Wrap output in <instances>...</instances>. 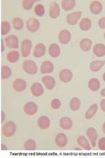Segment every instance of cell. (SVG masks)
Masks as SVG:
<instances>
[{
    "instance_id": "cell-1",
    "label": "cell",
    "mask_w": 105,
    "mask_h": 158,
    "mask_svg": "<svg viewBox=\"0 0 105 158\" xmlns=\"http://www.w3.org/2000/svg\"><path fill=\"white\" fill-rule=\"evenodd\" d=\"M17 131L16 124L13 121H7L3 125L2 128V134L4 136L9 138L13 136Z\"/></svg>"
},
{
    "instance_id": "cell-2",
    "label": "cell",
    "mask_w": 105,
    "mask_h": 158,
    "mask_svg": "<svg viewBox=\"0 0 105 158\" xmlns=\"http://www.w3.org/2000/svg\"><path fill=\"white\" fill-rule=\"evenodd\" d=\"M22 69L23 71L30 75H36L38 72V66L36 63L32 60H25L22 63Z\"/></svg>"
},
{
    "instance_id": "cell-3",
    "label": "cell",
    "mask_w": 105,
    "mask_h": 158,
    "mask_svg": "<svg viewBox=\"0 0 105 158\" xmlns=\"http://www.w3.org/2000/svg\"><path fill=\"white\" fill-rule=\"evenodd\" d=\"M32 43L30 39H24L21 44V53L23 57H27L31 53Z\"/></svg>"
},
{
    "instance_id": "cell-4",
    "label": "cell",
    "mask_w": 105,
    "mask_h": 158,
    "mask_svg": "<svg viewBox=\"0 0 105 158\" xmlns=\"http://www.w3.org/2000/svg\"><path fill=\"white\" fill-rule=\"evenodd\" d=\"M6 45L10 49H18V39L17 36L14 34H11L6 36L4 39Z\"/></svg>"
},
{
    "instance_id": "cell-5",
    "label": "cell",
    "mask_w": 105,
    "mask_h": 158,
    "mask_svg": "<svg viewBox=\"0 0 105 158\" xmlns=\"http://www.w3.org/2000/svg\"><path fill=\"white\" fill-rule=\"evenodd\" d=\"M23 111L26 115L28 116H33L38 112V106L36 103L29 102L25 103L23 107Z\"/></svg>"
},
{
    "instance_id": "cell-6",
    "label": "cell",
    "mask_w": 105,
    "mask_h": 158,
    "mask_svg": "<svg viewBox=\"0 0 105 158\" xmlns=\"http://www.w3.org/2000/svg\"><path fill=\"white\" fill-rule=\"evenodd\" d=\"M82 15V11H81L68 13L66 17L67 22L68 24H71V25H75V24H76L78 23L79 20L80 19Z\"/></svg>"
},
{
    "instance_id": "cell-7",
    "label": "cell",
    "mask_w": 105,
    "mask_h": 158,
    "mask_svg": "<svg viewBox=\"0 0 105 158\" xmlns=\"http://www.w3.org/2000/svg\"><path fill=\"white\" fill-rule=\"evenodd\" d=\"M40 27V23L36 18L29 19L26 22V29L30 32H37Z\"/></svg>"
},
{
    "instance_id": "cell-8",
    "label": "cell",
    "mask_w": 105,
    "mask_h": 158,
    "mask_svg": "<svg viewBox=\"0 0 105 158\" xmlns=\"http://www.w3.org/2000/svg\"><path fill=\"white\" fill-rule=\"evenodd\" d=\"M71 37H72L71 33L67 29L62 30V31L59 32V35H58L59 42L62 44H63V45L68 44L70 42V41H71Z\"/></svg>"
},
{
    "instance_id": "cell-9",
    "label": "cell",
    "mask_w": 105,
    "mask_h": 158,
    "mask_svg": "<svg viewBox=\"0 0 105 158\" xmlns=\"http://www.w3.org/2000/svg\"><path fill=\"white\" fill-rule=\"evenodd\" d=\"M13 90L17 92H24L26 88V82L22 78H17L13 82Z\"/></svg>"
},
{
    "instance_id": "cell-10",
    "label": "cell",
    "mask_w": 105,
    "mask_h": 158,
    "mask_svg": "<svg viewBox=\"0 0 105 158\" xmlns=\"http://www.w3.org/2000/svg\"><path fill=\"white\" fill-rule=\"evenodd\" d=\"M86 135L90 141L91 146L95 148L96 146L97 140L98 139V133L97 131L93 127H89L86 131Z\"/></svg>"
},
{
    "instance_id": "cell-11",
    "label": "cell",
    "mask_w": 105,
    "mask_h": 158,
    "mask_svg": "<svg viewBox=\"0 0 105 158\" xmlns=\"http://www.w3.org/2000/svg\"><path fill=\"white\" fill-rule=\"evenodd\" d=\"M72 78L73 73L68 69H64L59 73V79L62 82L67 83L71 82Z\"/></svg>"
},
{
    "instance_id": "cell-12",
    "label": "cell",
    "mask_w": 105,
    "mask_h": 158,
    "mask_svg": "<svg viewBox=\"0 0 105 158\" xmlns=\"http://www.w3.org/2000/svg\"><path fill=\"white\" fill-rule=\"evenodd\" d=\"M60 13H61V9H60L59 3L56 2H53L49 6V15L50 18L51 19L57 18L59 16Z\"/></svg>"
},
{
    "instance_id": "cell-13",
    "label": "cell",
    "mask_w": 105,
    "mask_h": 158,
    "mask_svg": "<svg viewBox=\"0 0 105 158\" xmlns=\"http://www.w3.org/2000/svg\"><path fill=\"white\" fill-rule=\"evenodd\" d=\"M30 92L34 97H40L44 92V88L39 82H34L30 86Z\"/></svg>"
},
{
    "instance_id": "cell-14",
    "label": "cell",
    "mask_w": 105,
    "mask_h": 158,
    "mask_svg": "<svg viewBox=\"0 0 105 158\" xmlns=\"http://www.w3.org/2000/svg\"><path fill=\"white\" fill-rule=\"evenodd\" d=\"M46 53V47L42 43H38L35 46L33 50V56L36 58H40L44 56Z\"/></svg>"
},
{
    "instance_id": "cell-15",
    "label": "cell",
    "mask_w": 105,
    "mask_h": 158,
    "mask_svg": "<svg viewBox=\"0 0 105 158\" xmlns=\"http://www.w3.org/2000/svg\"><path fill=\"white\" fill-rule=\"evenodd\" d=\"M55 142L59 148H64L68 144V138L64 133H59L55 138Z\"/></svg>"
},
{
    "instance_id": "cell-16",
    "label": "cell",
    "mask_w": 105,
    "mask_h": 158,
    "mask_svg": "<svg viewBox=\"0 0 105 158\" xmlns=\"http://www.w3.org/2000/svg\"><path fill=\"white\" fill-rule=\"evenodd\" d=\"M59 126L64 131L71 130L73 126V122L71 118L64 117L59 121Z\"/></svg>"
},
{
    "instance_id": "cell-17",
    "label": "cell",
    "mask_w": 105,
    "mask_h": 158,
    "mask_svg": "<svg viewBox=\"0 0 105 158\" xmlns=\"http://www.w3.org/2000/svg\"><path fill=\"white\" fill-rule=\"evenodd\" d=\"M48 53L51 57L57 58L59 57L60 54H61V48H60L58 44L55 43H52L49 46Z\"/></svg>"
},
{
    "instance_id": "cell-18",
    "label": "cell",
    "mask_w": 105,
    "mask_h": 158,
    "mask_svg": "<svg viewBox=\"0 0 105 158\" xmlns=\"http://www.w3.org/2000/svg\"><path fill=\"white\" fill-rule=\"evenodd\" d=\"M42 82L47 90H52L55 86L56 81L55 78L51 76H45L42 78Z\"/></svg>"
},
{
    "instance_id": "cell-19",
    "label": "cell",
    "mask_w": 105,
    "mask_h": 158,
    "mask_svg": "<svg viewBox=\"0 0 105 158\" xmlns=\"http://www.w3.org/2000/svg\"><path fill=\"white\" fill-rule=\"evenodd\" d=\"M103 4L100 1H93L90 4V11L93 15H99L103 11Z\"/></svg>"
},
{
    "instance_id": "cell-20",
    "label": "cell",
    "mask_w": 105,
    "mask_h": 158,
    "mask_svg": "<svg viewBox=\"0 0 105 158\" xmlns=\"http://www.w3.org/2000/svg\"><path fill=\"white\" fill-rule=\"evenodd\" d=\"M93 52L98 57L105 56V45L102 43H98L93 48Z\"/></svg>"
},
{
    "instance_id": "cell-21",
    "label": "cell",
    "mask_w": 105,
    "mask_h": 158,
    "mask_svg": "<svg viewBox=\"0 0 105 158\" xmlns=\"http://www.w3.org/2000/svg\"><path fill=\"white\" fill-rule=\"evenodd\" d=\"M54 71V65L51 61H45L42 63L40 67V72L42 74L51 73Z\"/></svg>"
},
{
    "instance_id": "cell-22",
    "label": "cell",
    "mask_w": 105,
    "mask_h": 158,
    "mask_svg": "<svg viewBox=\"0 0 105 158\" xmlns=\"http://www.w3.org/2000/svg\"><path fill=\"white\" fill-rule=\"evenodd\" d=\"M38 127L42 130H46L51 125V122H50L49 118L47 116H41L38 118Z\"/></svg>"
},
{
    "instance_id": "cell-23",
    "label": "cell",
    "mask_w": 105,
    "mask_h": 158,
    "mask_svg": "<svg viewBox=\"0 0 105 158\" xmlns=\"http://www.w3.org/2000/svg\"><path fill=\"white\" fill-rule=\"evenodd\" d=\"M93 42L89 38H83L79 42V48L83 52H89L91 49Z\"/></svg>"
},
{
    "instance_id": "cell-24",
    "label": "cell",
    "mask_w": 105,
    "mask_h": 158,
    "mask_svg": "<svg viewBox=\"0 0 105 158\" xmlns=\"http://www.w3.org/2000/svg\"><path fill=\"white\" fill-rule=\"evenodd\" d=\"M88 88L92 92H97L101 88V82L97 78H92L88 82Z\"/></svg>"
},
{
    "instance_id": "cell-25",
    "label": "cell",
    "mask_w": 105,
    "mask_h": 158,
    "mask_svg": "<svg viewBox=\"0 0 105 158\" xmlns=\"http://www.w3.org/2000/svg\"><path fill=\"white\" fill-rule=\"evenodd\" d=\"M105 65V60H95L90 63V69L93 72H98Z\"/></svg>"
},
{
    "instance_id": "cell-26",
    "label": "cell",
    "mask_w": 105,
    "mask_h": 158,
    "mask_svg": "<svg viewBox=\"0 0 105 158\" xmlns=\"http://www.w3.org/2000/svg\"><path fill=\"white\" fill-rule=\"evenodd\" d=\"M79 28H80L83 31H89V30L92 27V22L91 21V19L87 17L83 18L81 20V21L79 22Z\"/></svg>"
},
{
    "instance_id": "cell-27",
    "label": "cell",
    "mask_w": 105,
    "mask_h": 158,
    "mask_svg": "<svg viewBox=\"0 0 105 158\" xmlns=\"http://www.w3.org/2000/svg\"><path fill=\"white\" fill-rule=\"evenodd\" d=\"M77 144L86 150H90L91 149L87 138L83 136H80L77 138Z\"/></svg>"
},
{
    "instance_id": "cell-28",
    "label": "cell",
    "mask_w": 105,
    "mask_h": 158,
    "mask_svg": "<svg viewBox=\"0 0 105 158\" xmlns=\"http://www.w3.org/2000/svg\"><path fill=\"white\" fill-rule=\"evenodd\" d=\"M76 2L75 0H63L61 2V7L65 11H69L76 6Z\"/></svg>"
},
{
    "instance_id": "cell-29",
    "label": "cell",
    "mask_w": 105,
    "mask_h": 158,
    "mask_svg": "<svg viewBox=\"0 0 105 158\" xmlns=\"http://www.w3.org/2000/svg\"><path fill=\"white\" fill-rule=\"evenodd\" d=\"M98 106L96 103H94L91 107H90L88 110H87L86 114H85V117H86V119L89 120L92 118L95 114L97 113L98 111Z\"/></svg>"
},
{
    "instance_id": "cell-30",
    "label": "cell",
    "mask_w": 105,
    "mask_h": 158,
    "mask_svg": "<svg viewBox=\"0 0 105 158\" xmlns=\"http://www.w3.org/2000/svg\"><path fill=\"white\" fill-rule=\"evenodd\" d=\"M19 57H20L19 52L15 50L9 52L7 53V56H6L7 60L11 63H16L18 60Z\"/></svg>"
},
{
    "instance_id": "cell-31",
    "label": "cell",
    "mask_w": 105,
    "mask_h": 158,
    "mask_svg": "<svg viewBox=\"0 0 105 158\" xmlns=\"http://www.w3.org/2000/svg\"><path fill=\"white\" fill-rule=\"evenodd\" d=\"M69 106L72 111H78L81 107L80 100L76 97L72 98L71 102H70Z\"/></svg>"
},
{
    "instance_id": "cell-32",
    "label": "cell",
    "mask_w": 105,
    "mask_h": 158,
    "mask_svg": "<svg viewBox=\"0 0 105 158\" xmlns=\"http://www.w3.org/2000/svg\"><path fill=\"white\" fill-rule=\"evenodd\" d=\"M12 25L14 29L20 31L24 27V22L22 19L20 17H14L12 20Z\"/></svg>"
},
{
    "instance_id": "cell-33",
    "label": "cell",
    "mask_w": 105,
    "mask_h": 158,
    "mask_svg": "<svg viewBox=\"0 0 105 158\" xmlns=\"http://www.w3.org/2000/svg\"><path fill=\"white\" fill-rule=\"evenodd\" d=\"M24 149L25 150L31 151L36 149V143L34 140L29 139L27 140L24 144Z\"/></svg>"
},
{
    "instance_id": "cell-34",
    "label": "cell",
    "mask_w": 105,
    "mask_h": 158,
    "mask_svg": "<svg viewBox=\"0 0 105 158\" xmlns=\"http://www.w3.org/2000/svg\"><path fill=\"white\" fill-rule=\"evenodd\" d=\"M34 13L36 15H37L38 17H42L45 14V7L43 6V5L41 4V3H38L37 5H36L34 7Z\"/></svg>"
},
{
    "instance_id": "cell-35",
    "label": "cell",
    "mask_w": 105,
    "mask_h": 158,
    "mask_svg": "<svg viewBox=\"0 0 105 158\" xmlns=\"http://www.w3.org/2000/svg\"><path fill=\"white\" fill-rule=\"evenodd\" d=\"M12 75V71L9 67L3 65L2 67V78L3 79H7Z\"/></svg>"
},
{
    "instance_id": "cell-36",
    "label": "cell",
    "mask_w": 105,
    "mask_h": 158,
    "mask_svg": "<svg viewBox=\"0 0 105 158\" xmlns=\"http://www.w3.org/2000/svg\"><path fill=\"white\" fill-rule=\"evenodd\" d=\"M11 30V24L6 21H3L2 22V34L3 36L6 35Z\"/></svg>"
},
{
    "instance_id": "cell-37",
    "label": "cell",
    "mask_w": 105,
    "mask_h": 158,
    "mask_svg": "<svg viewBox=\"0 0 105 158\" xmlns=\"http://www.w3.org/2000/svg\"><path fill=\"white\" fill-rule=\"evenodd\" d=\"M36 2V0H23L21 2V4L25 10H30L32 8L34 4Z\"/></svg>"
},
{
    "instance_id": "cell-38",
    "label": "cell",
    "mask_w": 105,
    "mask_h": 158,
    "mask_svg": "<svg viewBox=\"0 0 105 158\" xmlns=\"http://www.w3.org/2000/svg\"><path fill=\"white\" fill-rule=\"evenodd\" d=\"M61 102L58 98L53 99V100L51 102V107L55 110H58V109H59L60 107H61Z\"/></svg>"
},
{
    "instance_id": "cell-39",
    "label": "cell",
    "mask_w": 105,
    "mask_h": 158,
    "mask_svg": "<svg viewBox=\"0 0 105 158\" xmlns=\"http://www.w3.org/2000/svg\"><path fill=\"white\" fill-rule=\"evenodd\" d=\"M98 148L99 150L105 151V137L101 138L98 142Z\"/></svg>"
},
{
    "instance_id": "cell-40",
    "label": "cell",
    "mask_w": 105,
    "mask_h": 158,
    "mask_svg": "<svg viewBox=\"0 0 105 158\" xmlns=\"http://www.w3.org/2000/svg\"><path fill=\"white\" fill-rule=\"evenodd\" d=\"M98 25L102 29L105 28V17H103L99 20Z\"/></svg>"
},
{
    "instance_id": "cell-41",
    "label": "cell",
    "mask_w": 105,
    "mask_h": 158,
    "mask_svg": "<svg viewBox=\"0 0 105 158\" xmlns=\"http://www.w3.org/2000/svg\"><path fill=\"white\" fill-rule=\"evenodd\" d=\"M100 107H101V110L105 112V99H103V100L101 101V103H100Z\"/></svg>"
},
{
    "instance_id": "cell-42",
    "label": "cell",
    "mask_w": 105,
    "mask_h": 158,
    "mask_svg": "<svg viewBox=\"0 0 105 158\" xmlns=\"http://www.w3.org/2000/svg\"><path fill=\"white\" fill-rule=\"evenodd\" d=\"M5 118H6V115H5V113L3 111L2 112V123H3L5 121Z\"/></svg>"
},
{
    "instance_id": "cell-43",
    "label": "cell",
    "mask_w": 105,
    "mask_h": 158,
    "mask_svg": "<svg viewBox=\"0 0 105 158\" xmlns=\"http://www.w3.org/2000/svg\"><path fill=\"white\" fill-rule=\"evenodd\" d=\"M5 46H4V42H3V40L2 39V52H4V50H5Z\"/></svg>"
},
{
    "instance_id": "cell-44",
    "label": "cell",
    "mask_w": 105,
    "mask_h": 158,
    "mask_svg": "<svg viewBox=\"0 0 105 158\" xmlns=\"http://www.w3.org/2000/svg\"><path fill=\"white\" fill-rule=\"evenodd\" d=\"M101 95L103 97H105V88L103 89V90H101Z\"/></svg>"
},
{
    "instance_id": "cell-45",
    "label": "cell",
    "mask_w": 105,
    "mask_h": 158,
    "mask_svg": "<svg viewBox=\"0 0 105 158\" xmlns=\"http://www.w3.org/2000/svg\"><path fill=\"white\" fill-rule=\"evenodd\" d=\"M7 146H5L3 144L2 145V150H7Z\"/></svg>"
},
{
    "instance_id": "cell-46",
    "label": "cell",
    "mask_w": 105,
    "mask_h": 158,
    "mask_svg": "<svg viewBox=\"0 0 105 158\" xmlns=\"http://www.w3.org/2000/svg\"><path fill=\"white\" fill-rule=\"evenodd\" d=\"M102 130H103V132L104 134L105 135V122L103 123V127H102Z\"/></svg>"
},
{
    "instance_id": "cell-47",
    "label": "cell",
    "mask_w": 105,
    "mask_h": 158,
    "mask_svg": "<svg viewBox=\"0 0 105 158\" xmlns=\"http://www.w3.org/2000/svg\"><path fill=\"white\" fill-rule=\"evenodd\" d=\"M103 81H104V82H105V72L104 73V74H103Z\"/></svg>"
},
{
    "instance_id": "cell-48",
    "label": "cell",
    "mask_w": 105,
    "mask_h": 158,
    "mask_svg": "<svg viewBox=\"0 0 105 158\" xmlns=\"http://www.w3.org/2000/svg\"><path fill=\"white\" fill-rule=\"evenodd\" d=\"M104 39H105V32H104Z\"/></svg>"
}]
</instances>
